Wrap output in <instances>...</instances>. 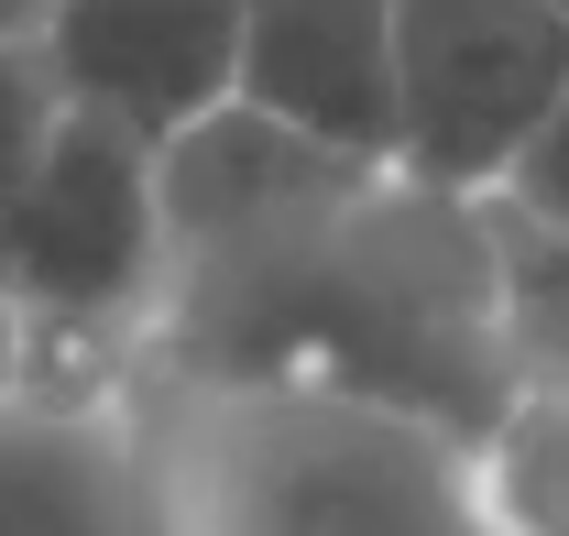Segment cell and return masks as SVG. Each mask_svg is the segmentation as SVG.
I'll return each instance as SVG.
<instances>
[{
	"label": "cell",
	"instance_id": "6da1fadb",
	"mask_svg": "<svg viewBox=\"0 0 569 536\" xmlns=\"http://www.w3.org/2000/svg\"><path fill=\"white\" fill-rule=\"evenodd\" d=\"M164 296L142 361L164 384H340L482 438L515 395L482 187L340 153L252 99L153 142Z\"/></svg>",
	"mask_w": 569,
	"mask_h": 536
},
{
	"label": "cell",
	"instance_id": "7a4b0ae2",
	"mask_svg": "<svg viewBox=\"0 0 569 536\" xmlns=\"http://www.w3.org/2000/svg\"><path fill=\"white\" fill-rule=\"evenodd\" d=\"M153 536H493L471 438L340 384H164L132 395Z\"/></svg>",
	"mask_w": 569,
	"mask_h": 536
},
{
	"label": "cell",
	"instance_id": "3957f363",
	"mask_svg": "<svg viewBox=\"0 0 569 536\" xmlns=\"http://www.w3.org/2000/svg\"><path fill=\"white\" fill-rule=\"evenodd\" d=\"M0 285L44 318H121L142 329L164 296V198H153V142L56 110V132L33 153V176L0 208Z\"/></svg>",
	"mask_w": 569,
	"mask_h": 536
},
{
	"label": "cell",
	"instance_id": "277c9868",
	"mask_svg": "<svg viewBox=\"0 0 569 536\" xmlns=\"http://www.w3.org/2000/svg\"><path fill=\"white\" fill-rule=\"evenodd\" d=\"M569 22L548 0H395V165L493 187L515 142L559 110Z\"/></svg>",
	"mask_w": 569,
	"mask_h": 536
},
{
	"label": "cell",
	"instance_id": "5b68a950",
	"mask_svg": "<svg viewBox=\"0 0 569 536\" xmlns=\"http://www.w3.org/2000/svg\"><path fill=\"white\" fill-rule=\"evenodd\" d=\"M33 56L56 99L164 142L241 88V0H44Z\"/></svg>",
	"mask_w": 569,
	"mask_h": 536
},
{
	"label": "cell",
	"instance_id": "8992f818",
	"mask_svg": "<svg viewBox=\"0 0 569 536\" xmlns=\"http://www.w3.org/2000/svg\"><path fill=\"white\" fill-rule=\"evenodd\" d=\"M340 153H395V0H241V88Z\"/></svg>",
	"mask_w": 569,
	"mask_h": 536
},
{
	"label": "cell",
	"instance_id": "52a82bcc",
	"mask_svg": "<svg viewBox=\"0 0 569 536\" xmlns=\"http://www.w3.org/2000/svg\"><path fill=\"white\" fill-rule=\"evenodd\" d=\"M471 493L493 536H569V384H515L471 438Z\"/></svg>",
	"mask_w": 569,
	"mask_h": 536
},
{
	"label": "cell",
	"instance_id": "ba28073f",
	"mask_svg": "<svg viewBox=\"0 0 569 536\" xmlns=\"http://www.w3.org/2000/svg\"><path fill=\"white\" fill-rule=\"evenodd\" d=\"M482 230H493V318L515 384H569V230H548L503 187H482Z\"/></svg>",
	"mask_w": 569,
	"mask_h": 536
},
{
	"label": "cell",
	"instance_id": "9c48e42d",
	"mask_svg": "<svg viewBox=\"0 0 569 536\" xmlns=\"http://www.w3.org/2000/svg\"><path fill=\"white\" fill-rule=\"evenodd\" d=\"M56 77H44V56L33 44H0V208H11V187L33 176V153H44V132H56Z\"/></svg>",
	"mask_w": 569,
	"mask_h": 536
},
{
	"label": "cell",
	"instance_id": "30bf717a",
	"mask_svg": "<svg viewBox=\"0 0 569 536\" xmlns=\"http://www.w3.org/2000/svg\"><path fill=\"white\" fill-rule=\"evenodd\" d=\"M493 187H503L515 208H537L548 230H569V88H559V110H548L537 132L515 142V165H503Z\"/></svg>",
	"mask_w": 569,
	"mask_h": 536
},
{
	"label": "cell",
	"instance_id": "8fae6325",
	"mask_svg": "<svg viewBox=\"0 0 569 536\" xmlns=\"http://www.w3.org/2000/svg\"><path fill=\"white\" fill-rule=\"evenodd\" d=\"M22 329H33V307L0 285V405H22Z\"/></svg>",
	"mask_w": 569,
	"mask_h": 536
},
{
	"label": "cell",
	"instance_id": "7c38bea8",
	"mask_svg": "<svg viewBox=\"0 0 569 536\" xmlns=\"http://www.w3.org/2000/svg\"><path fill=\"white\" fill-rule=\"evenodd\" d=\"M33 22H44V0H0V44H33Z\"/></svg>",
	"mask_w": 569,
	"mask_h": 536
},
{
	"label": "cell",
	"instance_id": "4fadbf2b",
	"mask_svg": "<svg viewBox=\"0 0 569 536\" xmlns=\"http://www.w3.org/2000/svg\"><path fill=\"white\" fill-rule=\"evenodd\" d=\"M548 11H559V22H569V0H548Z\"/></svg>",
	"mask_w": 569,
	"mask_h": 536
}]
</instances>
